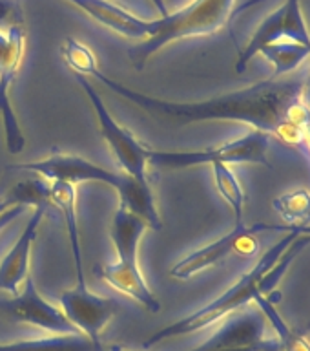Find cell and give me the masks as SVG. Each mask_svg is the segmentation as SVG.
<instances>
[{
  "instance_id": "1",
  "label": "cell",
  "mask_w": 310,
  "mask_h": 351,
  "mask_svg": "<svg viewBox=\"0 0 310 351\" xmlns=\"http://www.w3.org/2000/svg\"><path fill=\"white\" fill-rule=\"evenodd\" d=\"M92 77L142 112L172 125L185 126L210 121L243 123L283 145L307 148V75H298L296 71L194 103H177L139 92L104 75L101 70L93 71Z\"/></svg>"
},
{
  "instance_id": "2",
  "label": "cell",
  "mask_w": 310,
  "mask_h": 351,
  "mask_svg": "<svg viewBox=\"0 0 310 351\" xmlns=\"http://www.w3.org/2000/svg\"><path fill=\"white\" fill-rule=\"evenodd\" d=\"M10 169L27 170L46 181H66L75 186L79 183H104L115 189L119 194L120 205L144 219L150 229L159 230L163 227L150 181H139L126 176L125 172L104 169L90 159L73 154H53L46 159L11 165Z\"/></svg>"
},
{
  "instance_id": "3",
  "label": "cell",
  "mask_w": 310,
  "mask_h": 351,
  "mask_svg": "<svg viewBox=\"0 0 310 351\" xmlns=\"http://www.w3.org/2000/svg\"><path fill=\"white\" fill-rule=\"evenodd\" d=\"M298 234V229L289 230L287 234L274 243L270 249H268L265 254H263L254 267L241 276L237 282H235L232 287L224 291L223 295L218 296L216 300H212L207 306L199 307L197 311L186 315V317L175 320V322L164 326V328L157 329L155 333H152L150 337L144 339L142 342V348L148 350V348H153L157 346L159 342L163 340L174 339V337H183V335L196 333V331H203V329L210 328V326H216L221 320L232 315V313L240 311L245 306L252 304L256 300L257 296H268V293H272L274 285L268 278V273L272 271V267L276 265L279 258L283 256V252L289 249V245L292 243V240Z\"/></svg>"
},
{
  "instance_id": "4",
  "label": "cell",
  "mask_w": 310,
  "mask_h": 351,
  "mask_svg": "<svg viewBox=\"0 0 310 351\" xmlns=\"http://www.w3.org/2000/svg\"><path fill=\"white\" fill-rule=\"evenodd\" d=\"M234 4L235 0H192L175 13L157 16L155 35L128 49L131 62L141 70L153 55L170 43L218 33L229 22Z\"/></svg>"
},
{
  "instance_id": "5",
  "label": "cell",
  "mask_w": 310,
  "mask_h": 351,
  "mask_svg": "<svg viewBox=\"0 0 310 351\" xmlns=\"http://www.w3.org/2000/svg\"><path fill=\"white\" fill-rule=\"evenodd\" d=\"M272 141L267 134L250 130L237 139L203 150H150L148 161L157 169L168 170L212 165H268V150Z\"/></svg>"
},
{
  "instance_id": "6",
  "label": "cell",
  "mask_w": 310,
  "mask_h": 351,
  "mask_svg": "<svg viewBox=\"0 0 310 351\" xmlns=\"http://www.w3.org/2000/svg\"><path fill=\"white\" fill-rule=\"evenodd\" d=\"M75 81L86 93L88 101L92 104L95 117H97L99 130L103 134L104 141L108 143L109 150L120 165V169L126 176L135 178L139 181H148V165H150V148L144 147L131 132H128L125 126H120L108 106L104 104L103 95L97 92L88 77L75 75Z\"/></svg>"
},
{
  "instance_id": "7",
  "label": "cell",
  "mask_w": 310,
  "mask_h": 351,
  "mask_svg": "<svg viewBox=\"0 0 310 351\" xmlns=\"http://www.w3.org/2000/svg\"><path fill=\"white\" fill-rule=\"evenodd\" d=\"M278 342L267 317L252 302L219 322L205 342L190 351H265Z\"/></svg>"
},
{
  "instance_id": "8",
  "label": "cell",
  "mask_w": 310,
  "mask_h": 351,
  "mask_svg": "<svg viewBox=\"0 0 310 351\" xmlns=\"http://www.w3.org/2000/svg\"><path fill=\"white\" fill-rule=\"evenodd\" d=\"M265 230H279V232H289L287 227H278V225H265L257 223L252 227H232L230 232L218 238V240L210 241L207 245L199 247L197 251L186 254L181 258L179 262L175 263L174 267L170 269V274L174 278L188 280L196 274L207 271V269L218 265L230 254H243V256H252L259 247L256 236Z\"/></svg>"
},
{
  "instance_id": "9",
  "label": "cell",
  "mask_w": 310,
  "mask_h": 351,
  "mask_svg": "<svg viewBox=\"0 0 310 351\" xmlns=\"http://www.w3.org/2000/svg\"><path fill=\"white\" fill-rule=\"evenodd\" d=\"M26 32L22 24L8 27L5 32L0 29V119L4 126L5 147L11 156H18L26 147V137L10 99L11 84L22 64Z\"/></svg>"
},
{
  "instance_id": "10",
  "label": "cell",
  "mask_w": 310,
  "mask_h": 351,
  "mask_svg": "<svg viewBox=\"0 0 310 351\" xmlns=\"http://www.w3.org/2000/svg\"><path fill=\"white\" fill-rule=\"evenodd\" d=\"M281 40H294V43L310 46V29L307 26L301 0H285L278 10H274L265 21L256 27L250 40L241 49L235 71L243 73L250 60L261 51L265 46L281 43Z\"/></svg>"
},
{
  "instance_id": "11",
  "label": "cell",
  "mask_w": 310,
  "mask_h": 351,
  "mask_svg": "<svg viewBox=\"0 0 310 351\" xmlns=\"http://www.w3.org/2000/svg\"><path fill=\"white\" fill-rule=\"evenodd\" d=\"M60 311L70 324L88 339L101 342V333L108 328L117 313V302L108 296L95 295L88 285H75L59 296Z\"/></svg>"
},
{
  "instance_id": "12",
  "label": "cell",
  "mask_w": 310,
  "mask_h": 351,
  "mask_svg": "<svg viewBox=\"0 0 310 351\" xmlns=\"http://www.w3.org/2000/svg\"><path fill=\"white\" fill-rule=\"evenodd\" d=\"M2 311L8 313L10 317L21 322L31 324L35 328L44 329L49 335H73L79 333L70 320L60 311V307L53 306L51 302L46 300L40 291L37 289L35 280L31 274L27 276L18 295L11 296L10 300L0 302Z\"/></svg>"
},
{
  "instance_id": "13",
  "label": "cell",
  "mask_w": 310,
  "mask_h": 351,
  "mask_svg": "<svg viewBox=\"0 0 310 351\" xmlns=\"http://www.w3.org/2000/svg\"><path fill=\"white\" fill-rule=\"evenodd\" d=\"M68 2L92 16L101 26H106L112 32L131 40L142 43L152 38L157 32V19H142L112 0H68Z\"/></svg>"
},
{
  "instance_id": "14",
  "label": "cell",
  "mask_w": 310,
  "mask_h": 351,
  "mask_svg": "<svg viewBox=\"0 0 310 351\" xmlns=\"http://www.w3.org/2000/svg\"><path fill=\"white\" fill-rule=\"evenodd\" d=\"M48 207H35L31 216L24 225L21 236L16 238L10 252L0 262V291L15 296L21 293L22 285L29 276V260H31L33 243L37 240L38 227L42 223Z\"/></svg>"
},
{
  "instance_id": "15",
  "label": "cell",
  "mask_w": 310,
  "mask_h": 351,
  "mask_svg": "<svg viewBox=\"0 0 310 351\" xmlns=\"http://www.w3.org/2000/svg\"><path fill=\"white\" fill-rule=\"evenodd\" d=\"M95 274L103 278L112 289L135 300L142 309L150 313L161 311V302L146 284L139 263L119 262V260L114 263H99L95 267Z\"/></svg>"
},
{
  "instance_id": "16",
  "label": "cell",
  "mask_w": 310,
  "mask_h": 351,
  "mask_svg": "<svg viewBox=\"0 0 310 351\" xmlns=\"http://www.w3.org/2000/svg\"><path fill=\"white\" fill-rule=\"evenodd\" d=\"M49 205H55L62 214L66 225V234L70 240V249L75 262L77 285H86L84 274V260H82L81 232H79V219H77V189L66 181H49Z\"/></svg>"
},
{
  "instance_id": "17",
  "label": "cell",
  "mask_w": 310,
  "mask_h": 351,
  "mask_svg": "<svg viewBox=\"0 0 310 351\" xmlns=\"http://www.w3.org/2000/svg\"><path fill=\"white\" fill-rule=\"evenodd\" d=\"M148 229L150 227L144 219L119 205L109 225V238L119 256V262L139 263V245Z\"/></svg>"
},
{
  "instance_id": "18",
  "label": "cell",
  "mask_w": 310,
  "mask_h": 351,
  "mask_svg": "<svg viewBox=\"0 0 310 351\" xmlns=\"http://www.w3.org/2000/svg\"><path fill=\"white\" fill-rule=\"evenodd\" d=\"M103 342L92 340L81 333L49 335L42 339L16 340L0 344V351H103Z\"/></svg>"
},
{
  "instance_id": "19",
  "label": "cell",
  "mask_w": 310,
  "mask_h": 351,
  "mask_svg": "<svg viewBox=\"0 0 310 351\" xmlns=\"http://www.w3.org/2000/svg\"><path fill=\"white\" fill-rule=\"evenodd\" d=\"M257 55H263L274 66L272 77H285L298 71V68L307 59H310V46L294 43V40H281V43L265 46Z\"/></svg>"
},
{
  "instance_id": "20",
  "label": "cell",
  "mask_w": 310,
  "mask_h": 351,
  "mask_svg": "<svg viewBox=\"0 0 310 351\" xmlns=\"http://www.w3.org/2000/svg\"><path fill=\"white\" fill-rule=\"evenodd\" d=\"M214 174V183L218 189L219 196L229 203L234 214V227H243L245 225V191L241 186L237 176L230 165H212L210 167Z\"/></svg>"
},
{
  "instance_id": "21",
  "label": "cell",
  "mask_w": 310,
  "mask_h": 351,
  "mask_svg": "<svg viewBox=\"0 0 310 351\" xmlns=\"http://www.w3.org/2000/svg\"><path fill=\"white\" fill-rule=\"evenodd\" d=\"M259 309L263 311V315L267 317L270 328H272L276 339H278L279 346L283 351H310V342L307 337L296 333L294 329L290 328L289 324L285 322V318L279 315V311L276 309V306L270 300V296H257L254 300Z\"/></svg>"
},
{
  "instance_id": "22",
  "label": "cell",
  "mask_w": 310,
  "mask_h": 351,
  "mask_svg": "<svg viewBox=\"0 0 310 351\" xmlns=\"http://www.w3.org/2000/svg\"><path fill=\"white\" fill-rule=\"evenodd\" d=\"M274 210L285 221L287 229H296L307 225L310 219V191L305 186H298L289 192H283L272 202Z\"/></svg>"
},
{
  "instance_id": "23",
  "label": "cell",
  "mask_w": 310,
  "mask_h": 351,
  "mask_svg": "<svg viewBox=\"0 0 310 351\" xmlns=\"http://www.w3.org/2000/svg\"><path fill=\"white\" fill-rule=\"evenodd\" d=\"M8 199L13 205H24V207H48L49 205V181L38 180H24L21 183H16L15 186H11V191L8 192Z\"/></svg>"
},
{
  "instance_id": "24",
  "label": "cell",
  "mask_w": 310,
  "mask_h": 351,
  "mask_svg": "<svg viewBox=\"0 0 310 351\" xmlns=\"http://www.w3.org/2000/svg\"><path fill=\"white\" fill-rule=\"evenodd\" d=\"M62 57L75 75L90 77L93 71L99 70L97 55L93 53V49L73 37H68L62 44Z\"/></svg>"
},
{
  "instance_id": "25",
  "label": "cell",
  "mask_w": 310,
  "mask_h": 351,
  "mask_svg": "<svg viewBox=\"0 0 310 351\" xmlns=\"http://www.w3.org/2000/svg\"><path fill=\"white\" fill-rule=\"evenodd\" d=\"M21 10L13 0H0V29L2 27L18 26L21 24Z\"/></svg>"
},
{
  "instance_id": "26",
  "label": "cell",
  "mask_w": 310,
  "mask_h": 351,
  "mask_svg": "<svg viewBox=\"0 0 310 351\" xmlns=\"http://www.w3.org/2000/svg\"><path fill=\"white\" fill-rule=\"evenodd\" d=\"M27 207H24V205H13V207H10L8 210H5L2 216H0V232L8 227V225L13 221V219H16L18 216H22V214L26 213Z\"/></svg>"
},
{
  "instance_id": "27",
  "label": "cell",
  "mask_w": 310,
  "mask_h": 351,
  "mask_svg": "<svg viewBox=\"0 0 310 351\" xmlns=\"http://www.w3.org/2000/svg\"><path fill=\"white\" fill-rule=\"evenodd\" d=\"M152 4L155 5V10H157L159 16H166L170 13L168 8H166V2H164V0H152Z\"/></svg>"
},
{
  "instance_id": "28",
  "label": "cell",
  "mask_w": 310,
  "mask_h": 351,
  "mask_svg": "<svg viewBox=\"0 0 310 351\" xmlns=\"http://www.w3.org/2000/svg\"><path fill=\"white\" fill-rule=\"evenodd\" d=\"M10 207H13V203H11L8 197H0V216H2Z\"/></svg>"
},
{
  "instance_id": "29",
  "label": "cell",
  "mask_w": 310,
  "mask_h": 351,
  "mask_svg": "<svg viewBox=\"0 0 310 351\" xmlns=\"http://www.w3.org/2000/svg\"><path fill=\"white\" fill-rule=\"evenodd\" d=\"M265 351H283V350H281V346H279V342H274V344L268 346V348Z\"/></svg>"
},
{
  "instance_id": "30",
  "label": "cell",
  "mask_w": 310,
  "mask_h": 351,
  "mask_svg": "<svg viewBox=\"0 0 310 351\" xmlns=\"http://www.w3.org/2000/svg\"><path fill=\"white\" fill-rule=\"evenodd\" d=\"M103 351H126V350H120V348H104Z\"/></svg>"
}]
</instances>
